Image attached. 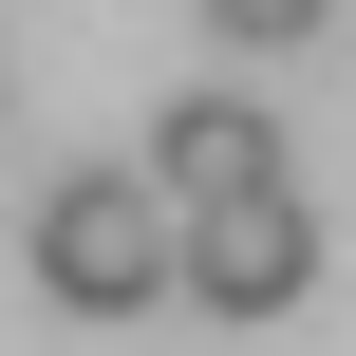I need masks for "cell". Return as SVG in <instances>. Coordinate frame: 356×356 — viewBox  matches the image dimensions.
I'll return each mask as SVG.
<instances>
[{
	"instance_id": "1",
	"label": "cell",
	"mask_w": 356,
	"mask_h": 356,
	"mask_svg": "<svg viewBox=\"0 0 356 356\" xmlns=\"http://www.w3.org/2000/svg\"><path fill=\"white\" fill-rule=\"evenodd\" d=\"M38 300H56V319H150V300H188V207H169L150 169L38 188Z\"/></svg>"
},
{
	"instance_id": "2",
	"label": "cell",
	"mask_w": 356,
	"mask_h": 356,
	"mask_svg": "<svg viewBox=\"0 0 356 356\" xmlns=\"http://www.w3.org/2000/svg\"><path fill=\"white\" fill-rule=\"evenodd\" d=\"M300 282H319V207H300V188L188 207V300H207V319H300Z\"/></svg>"
},
{
	"instance_id": "3",
	"label": "cell",
	"mask_w": 356,
	"mask_h": 356,
	"mask_svg": "<svg viewBox=\"0 0 356 356\" xmlns=\"http://www.w3.org/2000/svg\"><path fill=\"white\" fill-rule=\"evenodd\" d=\"M150 188H169V207L282 188V113H263V94H169V113H150Z\"/></svg>"
},
{
	"instance_id": "4",
	"label": "cell",
	"mask_w": 356,
	"mask_h": 356,
	"mask_svg": "<svg viewBox=\"0 0 356 356\" xmlns=\"http://www.w3.org/2000/svg\"><path fill=\"white\" fill-rule=\"evenodd\" d=\"M207 19H225V38H244V56H300V38H319V19H338V0H207Z\"/></svg>"
}]
</instances>
